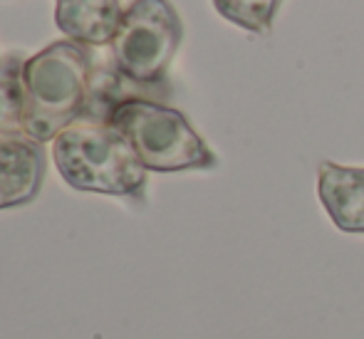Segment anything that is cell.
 Returning <instances> with one entry per match:
<instances>
[{"instance_id":"obj_1","label":"cell","mask_w":364,"mask_h":339,"mask_svg":"<svg viewBox=\"0 0 364 339\" xmlns=\"http://www.w3.org/2000/svg\"><path fill=\"white\" fill-rule=\"evenodd\" d=\"M92 55L85 45L60 40L25 60L20 129L35 141H55L90 104Z\"/></svg>"},{"instance_id":"obj_2","label":"cell","mask_w":364,"mask_h":339,"mask_svg":"<svg viewBox=\"0 0 364 339\" xmlns=\"http://www.w3.org/2000/svg\"><path fill=\"white\" fill-rule=\"evenodd\" d=\"M53 156L60 176L75 191L144 201L146 168L132 144L107 122L68 127L55 139Z\"/></svg>"},{"instance_id":"obj_3","label":"cell","mask_w":364,"mask_h":339,"mask_svg":"<svg viewBox=\"0 0 364 339\" xmlns=\"http://www.w3.org/2000/svg\"><path fill=\"white\" fill-rule=\"evenodd\" d=\"M105 122L132 144L146 171H208L218 166L216 154L173 107L129 97L109 107Z\"/></svg>"},{"instance_id":"obj_4","label":"cell","mask_w":364,"mask_h":339,"mask_svg":"<svg viewBox=\"0 0 364 339\" xmlns=\"http://www.w3.org/2000/svg\"><path fill=\"white\" fill-rule=\"evenodd\" d=\"M181 40V18L168 0H134L109 43L114 72L129 85L161 87Z\"/></svg>"},{"instance_id":"obj_5","label":"cell","mask_w":364,"mask_h":339,"mask_svg":"<svg viewBox=\"0 0 364 339\" xmlns=\"http://www.w3.org/2000/svg\"><path fill=\"white\" fill-rule=\"evenodd\" d=\"M45 149L23 131L0 134V210L30 203L45 178Z\"/></svg>"},{"instance_id":"obj_6","label":"cell","mask_w":364,"mask_h":339,"mask_svg":"<svg viewBox=\"0 0 364 339\" xmlns=\"http://www.w3.org/2000/svg\"><path fill=\"white\" fill-rule=\"evenodd\" d=\"M317 198L337 230L364 235V166L322 161L317 171Z\"/></svg>"},{"instance_id":"obj_7","label":"cell","mask_w":364,"mask_h":339,"mask_svg":"<svg viewBox=\"0 0 364 339\" xmlns=\"http://www.w3.org/2000/svg\"><path fill=\"white\" fill-rule=\"evenodd\" d=\"M119 0H58L55 25L85 48L109 45L122 20Z\"/></svg>"},{"instance_id":"obj_8","label":"cell","mask_w":364,"mask_h":339,"mask_svg":"<svg viewBox=\"0 0 364 339\" xmlns=\"http://www.w3.org/2000/svg\"><path fill=\"white\" fill-rule=\"evenodd\" d=\"M218 15L253 35H268L283 0H213Z\"/></svg>"},{"instance_id":"obj_9","label":"cell","mask_w":364,"mask_h":339,"mask_svg":"<svg viewBox=\"0 0 364 339\" xmlns=\"http://www.w3.org/2000/svg\"><path fill=\"white\" fill-rule=\"evenodd\" d=\"M23 58H0V134H10L23 117Z\"/></svg>"}]
</instances>
